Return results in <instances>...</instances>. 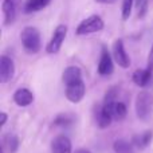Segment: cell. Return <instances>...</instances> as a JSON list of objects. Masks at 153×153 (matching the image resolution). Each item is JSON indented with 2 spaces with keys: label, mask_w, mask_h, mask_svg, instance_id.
Segmentation results:
<instances>
[{
  "label": "cell",
  "mask_w": 153,
  "mask_h": 153,
  "mask_svg": "<svg viewBox=\"0 0 153 153\" xmlns=\"http://www.w3.org/2000/svg\"><path fill=\"white\" fill-rule=\"evenodd\" d=\"M20 39L28 53L35 54L40 50V35L34 27H26L20 34Z\"/></svg>",
  "instance_id": "obj_1"
},
{
  "label": "cell",
  "mask_w": 153,
  "mask_h": 153,
  "mask_svg": "<svg viewBox=\"0 0 153 153\" xmlns=\"http://www.w3.org/2000/svg\"><path fill=\"white\" fill-rule=\"evenodd\" d=\"M103 28V20L97 15H91L81 22L76 27V34L78 35H87L93 32H98Z\"/></svg>",
  "instance_id": "obj_2"
},
{
  "label": "cell",
  "mask_w": 153,
  "mask_h": 153,
  "mask_svg": "<svg viewBox=\"0 0 153 153\" xmlns=\"http://www.w3.org/2000/svg\"><path fill=\"white\" fill-rule=\"evenodd\" d=\"M66 35H67V27L66 26L61 24V26L56 27L55 31H54V34H53V38H51V40L48 42L47 48H46L47 53L48 54L58 53V51L61 50V47H62V43L65 42Z\"/></svg>",
  "instance_id": "obj_3"
},
{
  "label": "cell",
  "mask_w": 153,
  "mask_h": 153,
  "mask_svg": "<svg viewBox=\"0 0 153 153\" xmlns=\"http://www.w3.org/2000/svg\"><path fill=\"white\" fill-rule=\"evenodd\" d=\"M152 110V105H151V97L146 91H143L137 95V100H136V111H137V116L141 120H145L149 117Z\"/></svg>",
  "instance_id": "obj_4"
},
{
  "label": "cell",
  "mask_w": 153,
  "mask_h": 153,
  "mask_svg": "<svg viewBox=\"0 0 153 153\" xmlns=\"http://www.w3.org/2000/svg\"><path fill=\"white\" fill-rule=\"evenodd\" d=\"M85 91H86V87H85V83L82 79L76 82H73V83H69L66 87V97L70 102L73 103H78L79 101L83 98Z\"/></svg>",
  "instance_id": "obj_5"
},
{
  "label": "cell",
  "mask_w": 153,
  "mask_h": 153,
  "mask_svg": "<svg viewBox=\"0 0 153 153\" xmlns=\"http://www.w3.org/2000/svg\"><path fill=\"white\" fill-rule=\"evenodd\" d=\"M113 55H114V59H116V62L121 67H124V69L129 67L130 59H129V56H128L126 51H125V48H124V43H122V40L118 39V40H116V42H114Z\"/></svg>",
  "instance_id": "obj_6"
},
{
  "label": "cell",
  "mask_w": 153,
  "mask_h": 153,
  "mask_svg": "<svg viewBox=\"0 0 153 153\" xmlns=\"http://www.w3.org/2000/svg\"><path fill=\"white\" fill-rule=\"evenodd\" d=\"M13 73H15L13 62L8 56L3 55L0 58V82H3V83L8 82L13 76Z\"/></svg>",
  "instance_id": "obj_7"
},
{
  "label": "cell",
  "mask_w": 153,
  "mask_h": 153,
  "mask_svg": "<svg viewBox=\"0 0 153 153\" xmlns=\"http://www.w3.org/2000/svg\"><path fill=\"white\" fill-rule=\"evenodd\" d=\"M53 153H71V141L66 136H58L51 143Z\"/></svg>",
  "instance_id": "obj_8"
},
{
  "label": "cell",
  "mask_w": 153,
  "mask_h": 153,
  "mask_svg": "<svg viewBox=\"0 0 153 153\" xmlns=\"http://www.w3.org/2000/svg\"><path fill=\"white\" fill-rule=\"evenodd\" d=\"M19 0H4L3 1V13H4V24L13 23L16 16V8H18Z\"/></svg>",
  "instance_id": "obj_9"
},
{
  "label": "cell",
  "mask_w": 153,
  "mask_h": 153,
  "mask_svg": "<svg viewBox=\"0 0 153 153\" xmlns=\"http://www.w3.org/2000/svg\"><path fill=\"white\" fill-rule=\"evenodd\" d=\"M98 73L101 75H109L113 73V61H111L110 54L105 48L102 50L101 61H100V65H98Z\"/></svg>",
  "instance_id": "obj_10"
},
{
  "label": "cell",
  "mask_w": 153,
  "mask_h": 153,
  "mask_svg": "<svg viewBox=\"0 0 153 153\" xmlns=\"http://www.w3.org/2000/svg\"><path fill=\"white\" fill-rule=\"evenodd\" d=\"M13 101L19 106H28L34 101V95L28 89H19L13 94Z\"/></svg>",
  "instance_id": "obj_11"
},
{
  "label": "cell",
  "mask_w": 153,
  "mask_h": 153,
  "mask_svg": "<svg viewBox=\"0 0 153 153\" xmlns=\"http://www.w3.org/2000/svg\"><path fill=\"white\" fill-rule=\"evenodd\" d=\"M151 78H152V71L148 69L146 70H137V71H134V74H133V82L141 87L146 86L148 82L151 81Z\"/></svg>",
  "instance_id": "obj_12"
},
{
  "label": "cell",
  "mask_w": 153,
  "mask_h": 153,
  "mask_svg": "<svg viewBox=\"0 0 153 153\" xmlns=\"http://www.w3.org/2000/svg\"><path fill=\"white\" fill-rule=\"evenodd\" d=\"M62 79H63V82H65L66 85L79 81V79H81V70H79L78 67H75V66L67 67V69L63 71Z\"/></svg>",
  "instance_id": "obj_13"
},
{
  "label": "cell",
  "mask_w": 153,
  "mask_h": 153,
  "mask_svg": "<svg viewBox=\"0 0 153 153\" xmlns=\"http://www.w3.org/2000/svg\"><path fill=\"white\" fill-rule=\"evenodd\" d=\"M50 0H27L24 10L26 12H36V11L43 10L45 7H47Z\"/></svg>",
  "instance_id": "obj_14"
},
{
  "label": "cell",
  "mask_w": 153,
  "mask_h": 153,
  "mask_svg": "<svg viewBox=\"0 0 153 153\" xmlns=\"http://www.w3.org/2000/svg\"><path fill=\"white\" fill-rule=\"evenodd\" d=\"M152 132L151 130H146L145 133H143L141 136H134V138H133V144H136L137 146H140V148H145V146H148L149 144H151L152 141Z\"/></svg>",
  "instance_id": "obj_15"
},
{
  "label": "cell",
  "mask_w": 153,
  "mask_h": 153,
  "mask_svg": "<svg viewBox=\"0 0 153 153\" xmlns=\"http://www.w3.org/2000/svg\"><path fill=\"white\" fill-rule=\"evenodd\" d=\"M111 120H113V118H111L110 116H108V114L102 110V108H98L97 109V124L100 125L101 128L109 126V125H110V122H111Z\"/></svg>",
  "instance_id": "obj_16"
},
{
  "label": "cell",
  "mask_w": 153,
  "mask_h": 153,
  "mask_svg": "<svg viewBox=\"0 0 153 153\" xmlns=\"http://www.w3.org/2000/svg\"><path fill=\"white\" fill-rule=\"evenodd\" d=\"M113 148L116 153H132V144L125 140H117Z\"/></svg>",
  "instance_id": "obj_17"
},
{
  "label": "cell",
  "mask_w": 153,
  "mask_h": 153,
  "mask_svg": "<svg viewBox=\"0 0 153 153\" xmlns=\"http://www.w3.org/2000/svg\"><path fill=\"white\" fill-rule=\"evenodd\" d=\"M126 116V106L122 102H116L114 105V113H113V118L114 120H122Z\"/></svg>",
  "instance_id": "obj_18"
},
{
  "label": "cell",
  "mask_w": 153,
  "mask_h": 153,
  "mask_svg": "<svg viewBox=\"0 0 153 153\" xmlns=\"http://www.w3.org/2000/svg\"><path fill=\"white\" fill-rule=\"evenodd\" d=\"M73 121H74V117H73L71 114H61V116H58L55 120H54V124L65 126V125L71 124Z\"/></svg>",
  "instance_id": "obj_19"
},
{
  "label": "cell",
  "mask_w": 153,
  "mask_h": 153,
  "mask_svg": "<svg viewBox=\"0 0 153 153\" xmlns=\"http://www.w3.org/2000/svg\"><path fill=\"white\" fill-rule=\"evenodd\" d=\"M132 5H133V0H124V3H122V19L124 20H126L130 16Z\"/></svg>",
  "instance_id": "obj_20"
},
{
  "label": "cell",
  "mask_w": 153,
  "mask_h": 153,
  "mask_svg": "<svg viewBox=\"0 0 153 153\" xmlns=\"http://www.w3.org/2000/svg\"><path fill=\"white\" fill-rule=\"evenodd\" d=\"M149 0H137V10H138V18H144L148 10Z\"/></svg>",
  "instance_id": "obj_21"
},
{
  "label": "cell",
  "mask_w": 153,
  "mask_h": 153,
  "mask_svg": "<svg viewBox=\"0 0 153 153\" xmlns=\"http://www.w3.org/2000/svg\"><path fill=\"white\" fill-rule=\"evenodd\" d=\"M18 146H19V140H18V137L12 136V137L10 138V152H11V153H15L16 149H18Z\"/></svg>",
  "instance_id": "obj_22"
},
{
  "label": "cell",
  "mask_w": 153,
  "mask_h": 153,
  "mask_svg": "<svg viewBox=\"0 0 153 153\" xmlns=\"http://www.w3.org/2000/svg\"><path fill=\"white\" fill-rule=\"evenodd\" d=\"M146 69L153 71V46H152L151 53H149V56H148V67H146Z\"/></svg>",
  "instance_id": "obj_23"
},
{
  "label": "cell",
  "mask_w": 153,
  "mask_h": 153,
  "mask_svg": "<svg viewBox=\"0 0 153 153\" xmlns=\"http://www.w3.org/2000/svg\"><path fill=\"white\" fill-rule=\"evenodd\" d=\"M5 121H7V114L5 113H0V125H4L5 124Z\"/></svg>",
  "instance_id": "obj_24"
},
{
  "label": "cell",
  "mask_w": 153,
  "mask_h": 153,
  "mask_svg": "<svg viewBox=\"0 0 153 153\" xmlns=\"http://www.w3.org/2000/svg\"><path fill=\"white\" fill-rule=\"evenodd\" d=\"M97 3H103V4H108V3H114L116 0H95Z\"/></svg>",
  "instance_id": "obj_25"
},
{
  "label": "cell",
  "mask_w": 153,
  "mask_h": 153,
  "mask_svg": "<svg viewBox=\"0 0 153 153\" xmlns=\"http://www.w3.org/2000/svg\"><path fill=\"white\" fill-rule=\"evenodd\" d=\"M75 153H91L90 151H87V149H78Z\"/></svg>",
  "instance_id": "obj_26"
}]
</instances>
